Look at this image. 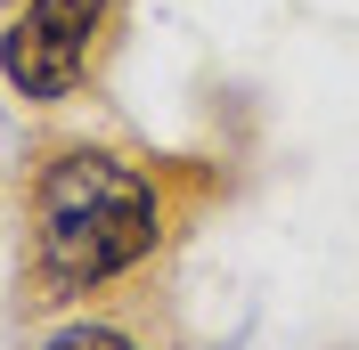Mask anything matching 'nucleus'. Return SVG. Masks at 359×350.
<instances>
[{
	"mask_svg": "<svg viewBox=\"0 0 359 350\" xmlns=\"http://www.w3.org/2000/svg\"><path fill=\"white\" fill-rule=\"evenodd\" d=\"M163 237L156 179L107 147H57L33 188V269L49 302L98 293L123 269H139Z\"/></svg>",
	"mask_w": 359,
	"mask_h": 350,
	"instance_id": "nucleus-1",
	"label": "nucleus"
},
{
	"mask_svg": "<svg viewBox=\"0 0 359 350\" xmlns=\"http://www.w3.org/2000/svg\"><path fill=\"white\" fill-rule=\"evenodd\" d=\"M114 0H25L8 33H0V82L33 98V106H57L90 82V57H98V33H107Z\"/></svg>",
	"mask_w": 359,
	"mask_h": 350,
	"instance_id": "nucleus-2",
	"label": "nucleus"
},
{
	"mask_svg": "<svg viewBox=\"0 0 359 350\" xmlns=\"http://www.w3.org/2000/svg\"><path fill=\"white\" fill-rule=\"evenodd\" d=\"M41 350H139L123 326H98V318H82V326H57Z\"/></svg>",
	"mask_w": 359,
	"mask_h": 350,
	"instance_id": "nucleus-3",
	"label": "nucleus"
}]
</instances>
